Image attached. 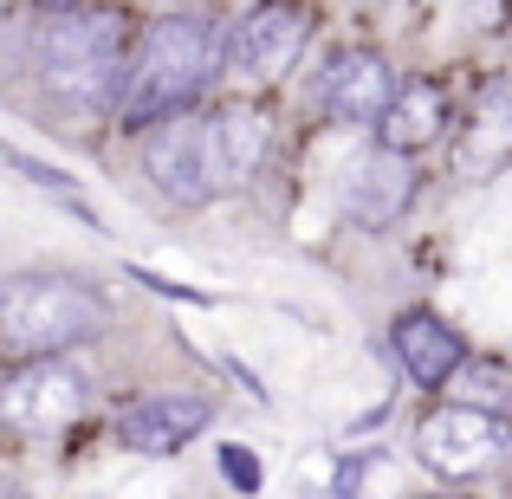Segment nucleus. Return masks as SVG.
<instances>
[{
    "label": "nucleus",
    "instance_id": "nucleus-1",
    "mask_svg": "<svg viewBox=\"0 0 512 499\" xmlns=\"http://www.w3.org/2000/svg\"><path fill=\"white\" fill-rule=\"evenodd\" d=\"M137 20L124 7H78L52 13L33 39V78L46 85V98L59 111L104 117L124 111L130 65H137Z\"/></svg>",
    "mask_w": 512,
    "mask_h": 499
},
{
    "label": "nucleus",
    "instance_id": "nucleus-2",
    "mask_svg": "<svg viewBox=\"0 0 512 499\" xmlns=\"http://www.w3.org/2000/svg\"><path fill=\"white\" fill-rule=\"evenodd\" d=\"M227 72V26L214 13H163L143 26L137 65L124 91V130H163L182 111L208 98V85Z\"/></svg>",
    "mask_w": 512,
    "mask_h": 499
},
{
    "label": "nucleus",
    "instance_id": "nucleus-3",
    "mask_svg": "<svg viewBox=\"0 0 512 499\" xmlns=\"http://www.w3.org/2000/svg\"><path fill=\"white\" fill-rule=\"evenodd\" d=\"M111 299L78 273H13L0 279V357L46 363L104 337Z\"/></svg>",
    "mask_w": 512,
    "mask_h": 499
},
{
    "label": "nucleus",
    "instance_id": "nucleus-4",
    "mask_svg": "<svg viewBox=\"0 0 512 499\" xmlns=\"http://www.w3.org/2000/svg\"><path fill=\"white\" fill-rule=\"evenodd\" d=\"M143 175H150V188L182 214H195V208H208V201H221V195L240 188L214 117H175V124H163L143 143Z\"/></svg>",
    "mask_w": 512,
    "mask_h": 499
},
{
    "label": "nucleus",
    "instance_id": "nucleus-5",
    "mask_svg": "<svg viewBox=\"0 0 512 499\" xmlns=\"http://www.w3.org/2000/svg\"><path fill=\"white\" fill-rule=\"evenodd\" d=\"M318 13L312 0H253L234 26H227V72L247 85H273L292 72V59L305 52Z\"/></svg>",
    "mask_w": 512,
    "mask_h": 499
},
{
    "label": "nucleus",
    "instance_id": "nucleus-6",
    "mask_svg": "<svg viewBox=\"0 0 512 499\" xmlns=\"http://www.w3.org/2000/svg\"><path fill=\"white\" fill-rule=\"evenodd\" d=\"M85 415V376L65 357L46 363H13V376H0V428L26 441L65 435Z\"/></svg>",
    "mask_w": 512,
    "mask_h": 499
},
{
    "label": "nucleus",
    "instance_id": "nucleus-7",
    "mask_svg": "<svg viewBox=\"0 0 512 499\" xmlns=\"http://www.w3.org/2000/svg\"><path fill=\"white\" fill-rule=\"evenodd\" d=\"M500 448H506L500 415L461 409V402H448V409H435V415L415 422V461H422L428 474H441V480L487 474V467L500 461Z\"/></svg>",
    "mask_w": 512,
    "mask_h": 499
},
{
    "label": "nucleus",
    "instance_id": "nucleus-8",
    "mask_svg": "<svg viewBox=\"0 0 512 499\" xmlns=\"http://www.w3.org/2000/svg\"><path fill=\"white\" fill-rule=\"evenodd\" d=\"M415 156H396V150H363L350 156L344 175H338V208L350 227H363V234H383V227H396L402 214H409L415 201Z\"/></svg>",
    "mask_w": 512,
    "mask_h": 499
},
{
    "label": "nucleus",
    "instance_id": "nucleus-9",
    "mask_svg": "<svg viewBox=\"0 0 512 499\" xmlns=\"http://www.w3.org/2000/svg\"><path fill=\"white\" fill-rule=\"evenodd\" d=\"M396 65L383 59L376 46H344L338 59L325 65V78H318V111L331 117V124L344 130H376L389 117V104H396Z\"/></svg>",
    "mask_w": 512,
    "mask_h": 499
},
{
    "label": "nucleus",
    "instance_id": "nucleus-10",
    "mask_svg": "<svg viewBox=\"0 0 512 499\" xmlns=\"http://www.w3.org/2000/svg\"><path fill=\"white\" fill-rule=\"evenodd\" d=\"M208 422H214L208 396H195V389H156V396L130 402V409L117 415V441H124L130 454H156V461H169V454H182Z\"/></svg>",
    "mask_w": 512,
    "mask_h": 499
},
{
    "label": "nucleus",
    "instance_id": "nucleus-11",
    "mask_svg": "<svg viewBox=\"0 0 512 499\" xmlns=\"http://www.w3.org/2000/svg\"><path fill=\"white\" fill-rule=\"evenodd\" d=\"M389 350H396L402 376H409L415 389H448L454 370L467 363V337L441 312H428V305H415V312H402L396 325H389Z\"/></svg>",
    "mask_w": 512,
    "mask_h": 499
},
{
    "label": "nucleus",
    "instance_id": "nucleus-12",
    "mask_svg": "<svg viewBox=\"0 0 512 499\" xmlns=\"http://www.w3.org/2000/svg\"><path fill=\"white\" fill-rule=\"evenodd\" d=\"M454 169H461L467 182H493V175L512 169V78H493L474 98L461 150H454Z\"/></svg>",
    "mask_w": 512,
    "mask_h": 499
},
{
    "label": "nucleus",
    "instance_id": "nucleus-13",
    "mask_svg": "<svg viewBox=\"0 0 512 499\" xmlns=\"http://www.w3.org/2000/svg\"><path fill=\"white\" fill-rule=\"evenodd\" d=\"M454 130V98L441 78H415V85L396 91V104H389V117L376 124V143L396 156H422L428 143H441Z\"/></svg>",
    "mask_w": 512,
    "mask_h": 499
},
{
    "label": "nucleus",
    "instance_id": "nucleus-14",
    "mask_svg": "<svg viewBox=\"0 0 512 499\" xmlns=\"http://www.w3.org/2000/svg\"><path fill=\"white\" fill-rule=\"evenodd\" d=\"M208 117H214V130H221V143H227V163H234L240 188H247L253 175L266 169V156H273V117H266V104L221 98V104H208Z\"/></svg>",
    "mask_w": 512,
    "mask_h": 499
},
{
    "label": "nucleus",
    "instance_id": "nucleus-15",
    "mask_svg": "<svg viewBox=\"0 0 512 499\" xmlns=\"http://www.w3.org/2000/svg\"><path fill=\"white\" fill-rule=\"evenodd\" d=\"M448 396L461 402V409H480V415H512V363H500V357H467L461 370H454Z\"/></svg>",
    "mask_w": 512,
    "mask_h": 499
},
{
    "label": "nucleus",
    "instance_id": "nucleus-16",
    "mask_svg": "<svg viewBox=\"0 0 512 499\" xmlns=\"http://www.w3.org/2000/svg\"><path fill=\"white\" fill-rule=\"evenodd\" d=\"M0 163H7L13 175H26L33 188H52V195H72V188H78V175H72V169H59V163H39V156L13 150V143H0Z\"/></svg>",
    "mask_w": 512,
    "mask_h": 499
},
{
    "label": "nucleus",
    "instance_id": "nucleus-17",
    "mask_svg": "<svg viewBox=\"0 0 512 499\" xmlns=\"http://www.w3.org/2000/svg\"><path fill=\"white\" fill-rule=\"evenodd\" d=\"M221 474L234 480V493H260V487H266L260 454H253V448H240V441H227V448H221Z\"/></svg>",
    "mask_w": 512,
    "mask_h": 499
},
{
    "label": "nucleus",
    "instance_id": "nucleus-18",
    "mask_svg": "<svg viewBox=\"0 0 512 499\" xmlns=\"http://www.w3.org/2000/svg\"><path fill=\"white\" fill-rule=\"evenodd\" d=\"M39 7H46V20H52V13H78V7H91V0H39Z\"/></svg>",
    "mask_w": 512,
    "mask_h": 499
}]
</instances>
